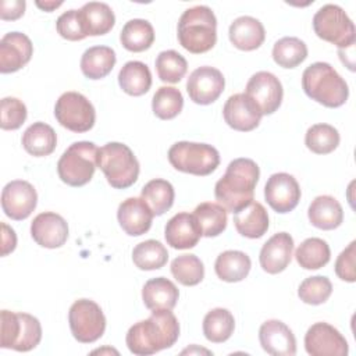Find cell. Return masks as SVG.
<instances>
[{"mask_svg":"<svg viewBox=\"0 0 356 356\" xmlns=\"http://www.w3.org/2000/svg\"><path fill=\"white\" fill-rule=\"evenodd\" d=\"M179 337V323L171 310H152L146 320L135 323L127 332L125 342L131 353L147 356L171 348Z\"/></svg>","mask_w":356,"mask_h":356,"instance_id":"obj_1","label":"cell"},{"mask_svg":"<svg viewBox=\"0 0 356 356\" xmlns=\"http://www.w3.org/2000/svg\"><path fill=\"white\" fill-rule=\"evenodd\" d=\"M259 177L260 168L252 159H235L216 182L214 196L227 211L236 213L253 200Z\"/></svg>","mask_w":356,"mask_h":356,"instance_id":"obj_2","label":"cell"},{"mask_svg":"<svg viewBox=\"0 0 356 356\" xmlns=\"http://www.w3.org/2000/svg\"><path fill=\"white\" fill-rule=\"evenodd\" d=\"M302 88L314 102L337 108L346 103L349 88L345 79L328 63L310 64L302 74Z\"/></svg>","mask_w":356,"mask_h":356,"instance_id":"obj_3","label":"cell"},{"mask_svg":"<svg viewBox=\"0 0 356 356\" xmlns=\"http://www.w3.org/2000/svg\"><path fill=\"white\" fill-rule=\"evenodd\" d=\"M178 42L193 54L211 50L217 42V18L207 6L185 10L178 21Z\"/></svg>","mask_w":356,"mask_h":356,"instance_id":"obj_4","label":"cell"},{"mask_svg":"<svg viewBox=\"0 0 356 356\" xmlns=\"http://www.w3.org/2000/svg\"><path fill=\"white\" fill-rule=\"evenodd\" d=\"M97 167L115 189L129 188L139 177V161L134 152L120 142H108L99 149Z\"/></svg>","mask_w":356,"mask_h":356,"instance_id":"obj_5","label":"cell"},{"mask_svg":"<svg viewBox=\"0 0 356 356\" xmlns=\"http://www.w3.org/2000/svg\"><path fill=\"white\" fill-rule=\"evenodd\" d=\"M99 147L93 142L81 140L70 145L57 163L60 179L70 186L86 185L97 167Z\"/></svg>","mask_w":356,"mask_h":356,"instance_id":"obj_6","label":"cell"},{"mask_svg":"<svg viewBox=\"0 0 356 356\" xmlns=\"http://www.w3.org/2000/svg\"><path fill=\"white\" fill-rule=\"evenodd\" d=\"M0 321L1 348L28 352L39 345L42 339V325L36 317L28 313L1 310Z\"/></svg>","mask_w":356,"mask_h":356,"instance_id":"obj_7","label":"cell"},{"mask_svg":"<svg viewBox=\"0 0 356 356\" xmlns=\"http://www.w3.org/2000/svg\"><path fill=\"white\" fill-rule=\"evenodd\" d=\"M168 161L181 172L204 177L216 171L220 164V154L211 145L182 140L170 147Z\"/></svg>","mask_w":356,"mask_h":356,"instance_id":"obj_8","label":"cell"},{"mask_svg":"<svg viewBox=\"0 0 356 356\" xmlns=\"http://www.w3.org/2000/svg\"><path fill=\"white\" fill-rule=\"evenodd\" d=\"M314 33L338 49L355 46L356 31L349 15L337 4H325L313 17Z\"/></svg>","mask_w":356,"mask_h":356,"instance_id":"obj_9","label":"cell"},{"mask_svg":"<svg viewBox=\"0 0 356 356\" xmlns=\"http://www.w3.org/2000/svg\"><path fill=\"white\" fill-rule=\"evenodd\" d=\"M54 117L61 127L82 134L93 128L96 111L82 93L65 92L56 102Z\"/></svg>","mask_w":356,"mask_h":356,"instance_id":"obj_10","label":"cell"},{"mask_svg":"<svg viewBox=\"0 0 356 356\" xmlns=\"http://www.w3.org/2000/svg\"><path fill=\"white\" fill-rule=\"evenodd\" d=\"M72 337L82 343L97 341L106 330V317L100 306L90 299H78L68 312Z\"/></svg>","mask_w":356,"mask_h":356,"instance_id":"obj_11","label":"cell"},{"mask_svg":"<svg viewBox=\"0 0 356 356\" xmlns=\"http://www.w3.org/2000/svg\"><path fill=\"white\" fill-rule=\"evenodd\" d=\"M245 93L257 104L261 114L267 115L280 108L284 89L274 74L268 71H259L249 78Z\"/></svg>","mask_w":356,"mask_h":356,"instance_id":"obj_12","label":"cell"},{"mask_svg":"<svg viewBox=\"0 0 356 356\" xmlns=\"http://www.w3.org/2000/svg\"><path fill=\"white\" fill-rule=\"evenodd\" d=\"M305 349L312 356H346L345 337L328 323L313 324L305 335Z\"/></svg>","mask_w":356,"mask_h":356,"instance_id":"obj_13","label":"cell"},{"mask_svg":"<svg viewBox=\"0 0 356 356\" xmlns=\"http://www.w3.org/2000/svg\"><path fill=\"white\" fill-rule=\"evenodd\" d=\"M38 204V193L32 184L22 179L8 182L1 192V209L15 221L28 218Z\"/></svg>","mask_w":356,"mask_h":356,"instance_id":"obj_14","label":"cell"},{"mask_svg":"<svg viewBox=\"0 0 356 356\" xmlns=\"http://www.w3.org/2000/svg\"><path fill=\"white\" fill-rule=\"evenodd\" d=\"M300 186L288 172L273 174L264 186V197L268 206L281 214L292 211L300 200Z\"/></svg>","mask_w":356,"mask_h":356,"instance_id":"obj_15","label":"cell"},{"mask_svg":"<svg viewBox=\"0 0 356 356\" xmlns=\"http://www.w3.org/2000/svg\"><path fill=\"white\" fill-rule=\"evenodd\" d=\"M225 86L224 75L220 70L209 65L196 68L188 78L186 92L196 104H211L222 93Z\"/></svg>","mask_w":356,"mask_h":356,"instance_id":"obj_16","label":"cell"},{"mask_svg":"<svg viewBox=\"0 0 356 356\" xmlns=\"http://www.w3.org/2000/svg\"><path fill=\"white\" fill-rule=\"evenodd\" d=\"M222 115L232 129L241 132H249L257 128L263 117L257 104L246 93L229 96L224 104Z\"/></svg>","mask_w":356,"mask_h":356,"instance_id":"obj_17","label":"cell"},{"mask_svg":"<svg viewBox=\"0 0 356 356\" xmlns=\"http://www.w3.org/2000/svg\"><path fill=\"white\" fill-rule=\"evenodd\" d=\"M33 44L21 32H8L0 40V72L10 74L21 70L31 61Z\"/></svg>","mask_w":356,"mask_h":356,"instance_id":"obj_18","label":"cell"},{"mask_svg":"<svg viewBox=\"0 0 356 356\" xmlns=\"http://www.w3.org/2000/svg\"><path fill=\"white\" fill-rule=\"evenodd\" d=\"M31 235L42 248L56 249L68 239V224L57 213L44 211L38 214L31 224Z\"/></svg>","mask_w":356,"mask_h":356,"instance_id":"obj_19","label":"cell"},{"mask_svg":"<svg viewBox=\"0 0 356 356\" xmlns=\"http://www.w3.org/2000/svg\"><path fill=\"white\" fill-rule=\"evenodd\" d=\"M261 348L273 356H293L296 353V339L291 328L280 320H267L259 330Z\"/></svg>","mask_w":356,"mask_h":356,"instance_id":"obj_20","label":"cell"},{"mask_svg":"<svg viewBox=\"0 0 356 356\" xmlns=\"http://www.w3.org/2000/svg\"><path fill=\"white\" fill-rule=\"evenodd\" d=\"M153 211L142 197H128L120 203L117 218L125 234L139 236L146 234L152 227Z\"/></svg>","mask_w":356,"mask_h":356,"instance_id":"obj_21","label":"cell"},{"mask_svg":"<svg viewBox=\"0 0 356 356\" xmlns=\"http://www.w3.org/2000/svg\"><path fill=\"white\" fill-rule=\"evenodd\" d=\"M293 239L288 232L274 234L260 250V266L268 274L282 273L291 263Z\"/></svg>","mask_w":356,"mask_h":356,"instance_id":"obj_22","label":"cell"},{"mask_svg":"<svg viewBox=\"0 0 356 356\" xmlns=\"http://www.w3.org/2000/svg\"><path fill=\"white\" fill-rule=\"evenodd\" d=\"M164 236L167 245L174 249H191L195 248L202 236V229L193 214L178 213L171 217L164 228Z\"/></svg>","mask_w":356,"mask_h":356,"instance_id":"obj_23","label":"cell"},{"mask_svg":"<svg viewBox=\"0 0 356 356\" xmlns=\"http://www.w3.org/2000/svg\"><path fill=\"white\" fill-rule=\"evenodd\" d=\"M228 36L236 49L250 51L259 49L263 44L266 39V31L259 19L250 15H242L232 21L228 29Z\"/></svg>","mask_w":356,"mask_h":356,"instance_id":"obj_24","label":"cell"},{"mask_svg":"<svg viewBox=\"0 0 356 356\" xmlns=\"http://www.w3.org/2000/svg\"><path fill=\"white\" fill-rule=\"evenodd\" d=\"M178 298V288L172 281L164 277L146 281L142 289V300L149 310H172Z\"/></svg>","mask_w":356,"mask_h":356,"instance_id":"obj_25","label":"cell"},{"mask_svg":"<svg viewBox=\"0 0 356 356\" xmlns=\"http://www.w3.org/2000/svg\"><path fill=\"white\" fill-rule=\"evenodd\" d=\"M234 224L236 231L246 238H261L268 229V214L264 206L252 200L248 206L234 213Z\"/></svg>","mask_w":356,"mask_h":356,"instance_id":"obj_26","label":"cell"},{"mask_svg":"<svg viewBox=\"0 0 356 356\" xmlns=\"http://www.w3.org/2000/svg\"><path fill=\"white\" fill-rule=\"evenodd\" d=\"M307 217L312 225L316 228L330 231L338 228L343 221V210L339 202L330 196H317L309 206Z\"/></svg>","mask_w":356,"mask_h":356,"instance_id":"obj_27","label":"cell"},{"mask_svg":"<svg viewBox=\"0 0 356 356\" xmlns=\"http://www.w3.org/2000/svg\"><path fill=\"white\" fill-rule=\"evenodd\" d=\"M79 15L86 36L106 35L115 24V15L111 7L100 1H89L83 4L79 8Z\"/></svg>","mask_w":356,"mask_h":356,"instance_id":"obj_28","label":"cell"},{"mask_svg":"<svg viewBox=\"0 0 356 356\" xmlns=\"http://www.w3.org/2000/svg\"><path fill=\"white\" fill-rule=\"evenodd\" d=\"M115 61V51L111 47L93 46L82 54L81 71L89 79H102L111 72Z\"/></svg>","mask_w":356,"mask_h":356,"instance_id":"obj_29","label":"cell"},{"mask_svg":"<svg viewBox=\"0 0 356 356\" xmlns=\"http://www.w3.org/2000/svg\"><path fill=\"white\" fill-rule=\"evenodd\" d=\"M250 257L241 250H225L220 253L214 263L216 274L225 282H239L250 271Z\"/></svg>","mask_w":356,"mask_h":356,"instance_id":"obj_30","label":"cell"},{"mask_svg":"<svg viewBox=\"0 0 356 356\" xmlns=\"http://www.w3.org/2000/svg\"><path fill=\"white\" fill-rule=\"evenodd\" d=\"M57 145V135L54 129L42 122H33L29 125L22 135L24 149L35 157H44L54 152Z\"/></svg>","mask_w":356,"mask_h":356,"instance_id":"obj_31","label":"cell"},{"mask_svg":"<svg viewBox=\"0 0 356 356\" xmlns=\"http://www.w3.org/2000/svg\"><path fill=\"white\" fill-rule=\"evenodd\" d=\"M118 83L127 95L142 96L152 86L150 70L142 61H128L118 72Z\"/></svg>","mask_w":356,"mask_h":356,"instance_id":"obj_32","label":"cell"},{"mask_svg":"<svg viewBox=\"0 0 356 356\" xmlns=\"http://www.w3.org/2000/svg\"><path fill=\"white\" fill-rule=\"evenodd\" d=\"M121 44L134 53L147 50L154 42V29L146 19L134 18L125 22L120 33Z\"/></svg>","mask_w":356,"mask_h":356,"instance_id":"obj_33","label":"cell"},{"mask_svg":"<svg viewBox=\"0 0 356 356\" xmlns=\"http://www.w3.org/2000/svg\"><path fill=\"white\" fill-rule=\"evenodd\" d=\"M193 216L203 236H218L227 228V210L220 203L203 202L195 207Z\"/></svg>","mask_w":356,"mask_h":356,"instance_id":"obj_34","label":"cell"},{"mask_svg":"<svg viewBox=\"0 0 356 356\" xmlns=\"http://www.w3.org/2000/svg\"><path fill=\"white\" fill-rule=\"evenodd\" d=\"M140 197L146 202L154 216H161L168 211L174 203V186L161 178L149 181L140 192Z\"/></svg>","mask_w":356,"mask_h":356,"instance_id":"obj_35","label":"cell"},{"mask_svg":"<svg viewBox=\"0 0 356 356\" xmlns=\"http://www.w3.org/2000/svg\"><path fill=\"white\" fill-rule=\"evenodd\" d=\"M235 328V320L229 310L216 307L203 318V334L207 341L214 343L225 342L231 338Z\"/></svg>","mask_w":356,"mask_h":356,"instance_id":"obj_36","label":"cell"},{"mask_svg":"<svg viewBox=\"0 0 356 356\" xmlns=\"http://www.w3.org/2000/svg\"><path fill=\"white\" fill-rule=\"evenodd\" d=\"M330 246L321 238L305 239L295 252V259L298 264L305 270H318L330 261Z\"/></svg>","mask_w":356,"mask_h":356,"instance_id":"obj_37","label":"cell"},{"mask_svg":"<svg viewBox=\"0 0 356 356\" xmlns=\"http://www.w3.org/2000/svg\"><path fill=\"white\" fill-rule=\"evenodd\" d=\"M132 260L139 270H159L165 266L168 260V252L161 242L156 239H147L134 248Z\"/></svg>","mask_w":356,"mask_h":356,"instance_id":"obj_38","label":"cell"},{"mask_svg":"<svg viewBox=\"0 0 356 356\" xmlns=\"http://www.w3.org/2000/svg\"><path fill=\"white\" fill-rule=\"evenodd\" d=\"M307 57V46L295 36L281 38L274 43L273 60L282 68H295Z\"/></svg>","mask_w":356,"mask_h":356,"instance_id":"obj_39","label":"cell"},{"mask_svg":"<svg viewBox=\"0 0 356 356\" xmlns=\"http://www.w3.org/2000/svg\"><path fill=\"white\" fill-rule=\"evenodd\" d=\"M339 132L330 124H314L306 131V147L316 154H328L339 145Z\"/></svg>","mask_w":356,"mask_h":356,"instance_id":"obj_40","label":"cell"},{"mask_svg":"<svg viewBox=\"0 0 356 356\" xmlns=\"http://www.w3.org/2000/svg\"><path fill=\"white\" fill-rule=\"evenodd\" d=\"M184 107L182 93L174 86H161L156 90L152 100V110L160 120L175 118Z\"/></svg>","mask_w":356,"mask_h":356,"instance_id":"obj_41","label":"cell"},{"mask_svg":"<svg viewBox=\"0 0 356 356\" xmlns=\"http://www.w3.org/2000/svg\"><path fill=\"white\" fill-rule=\"evenodd\" d=\"M171 274L179 284L185 286H193L202 282L204 277V267L197 256L181 254L172 260Z\"/></svg>","mask_w":356,"mask_h":356,"instance_id":"obj_42","label":"cell"},{"mask_svg":"<svg viewBox=\"0 0 356 356\" xmlns=\"http://www.w3.org/2000/svg\"><path fill=\"white\" fill-rule=\"evenodd\" d=\"M154 64L159 78L167 83L179 82L188 70L185 57L175 50H164L159 53Z\"/></svg>","mask_w":356,"mask_h":356,"instance_id":"obj_43","label":"cell"},{"mask_svg":"<svg viewBox=\"0 0 356 356\" xmlns=\"http://www.w3.org/2000/svg\"><path fill=\"white\" fill-rule=\"evenodd\" d=\"M332 293V284L324 275H314L303 280L298 288V296L307 305H321Z\"/></svg>","mask_w":356,"mask_h":356,"instance_id":"obj_44","label":"cell"},{"mask_svg":"<svg viewBox=\"0 0 356 356\" xmlns=\"http://www.w3.org/2000/svg\"><path fill=\"white\" fill-rule=\"evenodd\" d=\"M26 106L17 97L1 99L0 127L6 131L18 129L26 120Z\"/></svg>","mask_w":356,"mask_h":356,"instance_id":"obj_45","label":"cell"},{"mask_svg":"<svg viewBox=\"0 0 356 356\" xmlns=\"http://www.w3.org/2000/svg\"><path fill=\"white\" fill-rule=\"evenodd\" d=\"M56 29L58 35L67 40L76 42L86 38L79 10H68L63 13L56 21Z\"/></svg>","mask_w":356,"mask_h":356,"instance_id":"obj_46","label":"cell"},{"mask_svg":"<svg viewBox=\"0 0 356 356\" xmlns=\"http://www.w3.org/2000/svg\"><path fill=\"white\" fill-rule=\"evenodd\" d=\"M355 256H356V242L352 241L348 248H345L339 256L337 257L334 270L338 278L346 282L356 281V271H355Z\"/></svg>","mask_w":356,"mask_h":356,"instance_id":"obj_47","label":"cell"},{"mask_svg":"<svg viewBox=\"0 0 356 356\" xmlns=\"http://www.w3.org/2000/svg\"><path fill=\"white\" fill-rule=\"evenodd\" d=\"M24 0H3L0 3V18L3 21H14L24 15L25 13Z\"/></svg>","mask_w":356,"mask_h":356,"instance_id":"obj_48","label":"cell"},{"mask_svg":"<svg viewBox=\"0 0 356 356\" xmlns=\"http://www.w3.org/2000/svg\"><path fill=\"white\" fill-rule=\"evenodd\" d=\"M1 256H7L11 253L17 246V235L13 228H10L6 222H1Z\"/></svg>","mask_w":356,"mask_h":356,"instance_id":"obj_49","label":"cell"},{"mask_svg":"<svg viewBox=\"0 0 356 356\" xmlns=\"http://www.w3.org/2000/svg\"><path fill=\"white\" fill-rule=\"evenodd\" d=\"M63 4V1H36V6L47 13L56 10L57 7H60Z\"/></svg>","mask_w":356,"mask_h":356,"instance_id":"obj_50","label":"cell"}]
</instances>
